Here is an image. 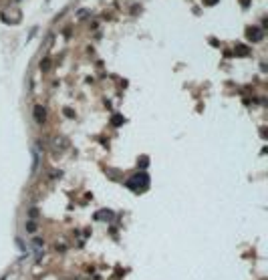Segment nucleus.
Returning a JSON list of instances; mask_svg holds the SVG:
<instances>
[{"label": "nucleus", "mask_w": 268, "mask_h": 280, "mask_svg": "<svg viewBox=\"0 0 268 280\" xmlns=\"http://www.w3.org/2000/svg\"><path fill=\"white\" fill-rule=\"evenodd\" d=\"M246 36H248L250 40H260L262 39V32H260V28L250 26V28H246Z\"/></svg>", "instance_id": "obj_1"}, {"label": "nucleus", "mask_w": 268, "mask_h": 280, "mask_svg": "<svg viewBox=\"0 0 268 280\" xmlns=\"http://www.w3.org/2000/svg\"><path fill=\"white\" fill-rule=\"evenodd\" d=\"M45 117H46V111L40 105H36V107H34V121L42 123V121H45Z\"/></svg>", "instance_id": "obj_2"}, {"label": "nucleus", "mask_w": 268, "mask_h": 280, "mask_svg": "<svg viewBox=\"0 0 268 280\" xmlns=\"http://www.w3.org/2000/svg\"><path fill=\"white\" fill-rule=\"evenodd\" d=\"M236 52H240V56H246V55H248V49L242 46V45H238V46H236Z\"/></svg>", "instance_id": "obj_3"}, {"label": "nucleus", "mask_w": 268, "mask_h": 280, "mask_svg": "<svg viewBox=\"0 0 268 280\" xmlns=\"http://www.w3.org/2000/svg\"><path fill=\"white\" fill-rule=\"evenodd\" d=\"M49 67H50V59H45V61H40V69H42V71H46Z\"/></svg>", "instance_id": "obj_4"}, {"label": "nucleus", "mask_w": 268, "mask_h": 280, "mask_svg": "<svg viewBox=\"0 0 268 280\" xmlns=\"http://www.w3.org/2000/svg\"><path fill=\"white\" fill-rule=\"evenodd\" d=\"M121 121H123V117H119V115L113 117V125H121Z\"/></svg>", "instance_id": "obj_5"}, {"label": "nucleus", "mask_w": 268, "mask_h": 280, "mask_svg": "<svg viewBox=\"0 0 268 280\" xmlns=\"http://www.w3.org/2000/svg\"><path fill=\"white\" fill-rule=\"evenodd\" d=\"M216 2H218V0H204V4H206V6H214Z\"/></svg>", "instance_id": "obj_6"}, {"label": "nucleus", "mask_w": 268, "mask_h": 280, "mask_svg": "<svg viewBox=\"0 0 268 280\" xmlns=\"http://www.w3.org/2000/svg\"><path fill=\"white\" fill-rule=\"evenodd\" d=\"M248 2H250V0H242V4H244V6H248Z\"/></svg>", "instance_id": "obj_7"}]
</instances>
